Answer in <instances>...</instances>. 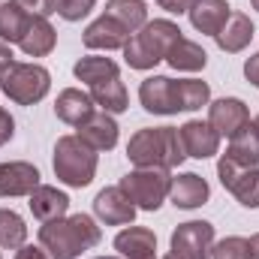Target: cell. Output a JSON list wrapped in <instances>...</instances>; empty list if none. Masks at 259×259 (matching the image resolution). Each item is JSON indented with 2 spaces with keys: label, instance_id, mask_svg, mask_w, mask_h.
Wrapping results in <instances>:
<instances>
[{
  "label": "cell",
  "instance_id": "6da1fadb",
  "mask_svg": "<svg viewBox=\"0 0 259 259\" xmlns=\"http://www.w3.org/2000/svg\"><path fill=\"white\" fill-rule=\"evenodd\" d=\"M100 238L103 232L88 214L58 217L39 226V244L52 253V259H75L81 250L97 247Z\"/></svg>",
  "mask_w": 259,
  "mask_h": 259
},
{
  "label": "cell",
  "instance_id": "7a4b0ae2",
  "mask_svg": "<svg viewBox=\"0 0 259 259\" xmlns=\"http://www.w3.org/2000/svg\"><path fill=\"white\" fill-rule=\"evenodd\" d=\"M127 157L139 169H175L187 154L175 127H148L130 139Z\"/></svg>",
  "mask_w": 259,
  "mask_h": 259
},
{
  "label": "cell",
  "instance_id": "3957f363",
  "mask_svg": "<svg viewBox=\"0 0 259 259\" xmlns=\"http://www.w3.org/2000/svg\"><path fill=\"white\" fill-rule=\"evenodd\" d=\"M175 39H181V27L169 18H154L127 39L124 58L133 69H154L160 61H166V52L175 46Z\"/></svg>",
  "mask_w": 259,
  "mask_h": 259
},
{
  "label": "cell",
  "instance_id": "277c9868",
  "mask_svg": "<svg viewBox=\"0 0 259 259\" xmlns=\"http://www.w3.org/2000/svg\"><path fill=\"white\" fill-rule=\"evenodd\" d=\"M55 175L66 187H88L97 175V151L78 136H61L55 145Z\"/></svg>",
  "mask_w": 259,
  "mask_h": 259
},
{
  "label": "cell",
  "instance_id": "5b68a950",
  "mask_svg": "<svg viewBox=\"0 0 259 259\" xmlns=\"http://www.w3.org/2000/svg\"><path fill=\"white\" fill-rule=\"evenodd\" d=\"M52 88V75L49 69L39 64H9L0 72V91L18 103V106H33L39 103Z\"/></svg>",
  "mask_w": 259,
  "mask_h": 259
},
{
  "label": "cell",
  "instance_id": "8992f818",
  "mask_svg": "<svg viewBox=\"0 0 259 259\" xmlns=\"http://www.w3.org/2000/svg\"><path fill=\"white\" fill-rule=\"evenodd\" d=\"M124 196L136 208L142 211H157L163 205V199L169 196V187H172V175L169 169H136L121 178L118 184Z\"/></svg>",
  "mask_w": 259,
  "mask_h": 259
},
{
  "label": "cell",
  "instance_id": "52a82bcc",
  "mask_svg": "<svg viewBox=\"0 0 259 259\" xmlns=\"http://www.w3.org/2000/svg\"><path fill=\"white\" fill-rule=\"evenodd\" d=\"M214 247V226L205 220L181 223L172 232V256L175 259H208Z\"/></svg>",
  "mask_w": 259,
  "mask_h": 259
},
{
  "label": "cell",
  "instance_id": "ba28073f",
  "mask_svg": "<svg viewBox=\"0 0 259 259\" xmlns=\"http://www.w3.org/2000/svg\"><path fill=\"white\" fill-rule=\"evenodd\" d=\"M217 175H220V184L235 196L244 208H259V169L253 166H238L232 160H220L217 163Z\"/></svg>",
  "mask_w": 259,
  "mask_h": 259
},
{
  "label": "cell",
  "instance_id": "9c48e42d",
  "mask_svg": "<svg viewBox=\"0 0 259 259\" xmlns=\"http://www.w3.org/2000/svg\"><path fill=\"white\" fill-rule=\"evenodd\" d=\"M208 124L217 130V136H238L241 130L250 124V112L241 100L235 97H223V100H214L211 109H208Z\"/></svg>",
  "mask_w": 259,
  "mask_h": 259
},
{
  "label": "cell",
  "instance_id": "30bf717a",
  "mask_svg": "<svg viewBox=\"0 0 259 259\" xmlns=\"http://www.w3.org/2000/svg\"><path fill=\"white\" fill-rule=\"evenodd\" d=\"M139 100L145 112L151 115H178V94H175V78L166 75H151L139 88Z\"/></svg>",
  "mask_w": 259,
  "mask_h": 259
},
{
  "label": "cell",
  "instance_id": "8fae6325",
  "mask_svg": "<svg viewBox=\"0 0 259 259\" xmlns=\"http://www.w3.org/2000/svg\"><path fill=\"white\" fill-rule=\"evenodd\" d=\"M94 214L109 226H127L136 217V205L124 196L121 187H106L94 199Z\"/></svg>",
  "mask_w": 259,
  "mask_h": 259
},
{
  "label": "cell",
  "instance_id": "7c38bea8",
  "mask_svg": "<svg viewBox=\"0 0 259 259\" xmlns=\"http://www.w3.org/2000/svg\"><path fill=\"white\" fill-rule=\"evenodd\" d=\"M39 187V169L33 163L15 160L0 163V196H30Z\"/></svg>",
  "mask_w": 259,
  "mask_h": 259
},
{
  "label": "cell",
  "instance_id": "4fadbf2b",
  "mask_svg": "<svg viewBox=\"0 0 259 259\" xmlns=\"http://www.w3.org/2000/svg\"><path fill=\"white\" fill-rule=\"evenodd\" d=\"M181 136V145H184V154L196 157V160H208L220 151V136L211 124H202V121H187L184 127L178 130Z\"/></svg>",
  "mask_w": 259,
  "mask_h": 259
},
{
  "label": "cell",
  "instance_id": "5bb4252c",
  "mask_svg": "<svg viewBox=\"0 0 259 259\" xmlns=\"http://www.w3.org/2000/svg\"><path fill=\"white\" fill-rule=\"evenodd\" d=\"M127 39H130V30L121 24V21H115L112 15L97 18V21L88 24V30H84V46H88V49L115 52V49H124Z\"/></svg>",
  "mask_w": 259,
  "mask_h": 259
},
{
  "label": "cell",
  "instance_id": "9a60e30c",
  "mask_svg": "<svg viewBox=\"0 0 259 259\" xmlns=\"http://www.w3.org/2000/svg\"><path fill=\"white\" fill-rule=\"evenodd\" d=\"M84 145H91L94 151H112L118 145V124L109 112H94L75 133Z\"/></svg>",
  "mask_w": 259,
  "mask_h": 259
},
{
  "label": "cell",
  "instance_id": "2e32d148",
  "mask_svg": "<svg viewBox=\"0 0 259 259\" xmlns=\"http://www.w3.org/2000/svg\"><path fill=\"white\" fill-rule=\"evenodd\" d=\"M55 115L69 127H81L94 115V100H91V94H84L78 88H66L55 103Z\"/></svg>",
  "mask_w": 259,
  "mask_h": 259
},
{
  "label": "cell",
  "instance_id": "e0dca14e",
  "mask_svg": "<svg viewBox=\"0 0 259 259\" xmlns=\"http://www.w3.org/2000/svg\"><path fill=\"white\" fill-rule=\"evenodd\" d=\"M214 39H217V46H220L226 55H235V52L247 49L250 39H253V21H250V15H244V12H232V15L226 18V24L217 30Z\"/></svg>",
  "mask_w": 259,
  "mask_h": 259
},
{
  "label": "cell",
  "instance_id": "ac0fdd59",
  "mask_svg": "<svg viewBox=\"0 0 259 259\" xmlns=\"http://www.w3.org/2000/svg\"><path fill=\"white\" fill-rule=\"evenodd\" d=\"M208 181L199 178L196 172H184L178 178H172V187H169V199L175 208H199L208 202Z\"/></svg>",
  "mask_w": 259,
  "mask_h": 259
},
{
  "label": "cell",
  "instance_id": "d6986e66",
  "mask_svg": "<svg viewBox=\"0 0 259 259\" xmlns=\"http://www.w3.org/2000/svg\"><path fill=\"white\" fill-rule=\"evenodd\" d=\"M115 250L124 259H151L157 256V235L145 226H130L124 232H118L115 238Z\"/></svg>",
  "mask_w": 259,
  "mask_h": 259
},
{
  "label": "cell",
  "instance_id": "ffe728a7",
  "mask_svg": "<svg viewBox=\"0 0 259 259\" xmlns=\"http://www.w3.org/2000/svg\"><path fill=\"white\" fill-rule=\"evenodd\" d=\"M232 15L229 3L226 0H196L190 6V21L199 33H208V36H217V30L226 24V18Z\"/></svg>",
  "mask_w": 259,
  "mask_h": 259
},
{
  "label": "cell",
  "instance_id": "44dd1931",
  "mask_svg": "<svg viewBox=\"0 0 259 259\" xmlns=\"http://www.w3.org/2000/svg\"><path fill=\"white\" fill-rule=\"evenodd\" d=\"M30 211H33V217L36 220H42V223H49V220H58V217H64L66 208H69V196L61 193L58 187H49V184H39L33 193H30Z\"/></svg>",
  "mask_w": 259,
  "mask_h": 259
},
{
  "label": "cell",
  "instance_id": "7402d4cb",
  "mask_svg": "<svg viewBox=\"0 0 259 259\" xmlns=\"http://www.w3.org/2000/svg\"><path fill=\"white\" fill-rule=\"evenodd\" d=\"M55 42H58L55 27H52L46 18H36V15H33L18 46H21V52H24V55H30V58H46V55H52Z\"/></svg>",
  "mask_w": 259,
  "mask_h": 259
},
{
  "label": "cell",
  "instance_id": "603a6c76",
  "mask_svg": "<svg viewBox=\"0 0 259 259\" xmlns=\"http://www.w3.org/2000/svg\"><path fill=\"white\" fill-rule=\"evenodd\" d=\"M223 157L238 163V166H250V169L259 166V133L253 130V124H247L238 136L229 139V148Z\"/></svg>",
  "mask_w": 259,
  "mask_h": 259
},
{
  "label": "cell",
  "instance_id": "cb8c5ba5",
  "mask_svg": "<svg viewBox=\"0 0 259 259\" xmlns=\"http://www.w3.org/2000/svg\"><path fill=\"white\" fill-rule=\"evenodd\" d=\"M91 100L103 109V112H109V115H121V112H127V88H124V81H121V75L118 78H109V81H100V84H91Z\"/></svg>",
  "mask_w": 259,
  "mask_h": 259
},
{
  "label": "cell",
  "instance_id": "d4e9b609",
  "mask_svg": "<svg viewBox=\"0 0 259 259\" xmlns=\"http://www.w3.org/2000/svg\"><path fill=\"white\" fill-rule=\"evenodd\" d=\"M166 61L172 69H184V72H196V69H205L208 64V55H205V49L202 46H196L190 39H175V46L166 52Z\"/></svg>",
  "mask_w": 259,
  "mask_h": 259
},
{
  "label": "cell",
  "instance_id": "484cf974",
  "mask_svg": "<svg viewBox=\"0 0 259 259\" xmlns=\"http://www.w3.org/2000/svg\"><path fill=\"white\" fill-rule=\"evenodd\" d=\"M106 15H112L115 21H121L130 33L142 30L148 24V6H145V0H109L106 3Z\"/></svg>",
  "mask_w": 259,
  "mask_h": 259
},
{
  "label": "cell",
  "instance_id": "4316f807",
  "mask_svg": "<svg viewBox=\"0 0 259 259\" xmlns=\"http://www.w3.org/2000/svg\"><path fill=\"white\" fill-rule=\"evenodd\" d=\"M30 18H33V15H27L21 6L3 3V6H0V39L9 42V46H12V42H21V36H24Z\"/></svg>",
  "mask_w": 259,
  "mask_h": 259
},
{
  "label": "cell",
  "instance_id": "83f0119b",
  "mask_svg": "<svg viewBox=\"0 0 259 259\" xmlns=\"http://www.w3.org/2000/svg\"><path fill=\"white\" fill-rule=\"evenodd\" d=\"M75 78L78 81H88V84H100V81H109V78H118V64L112 58H81L78 64L72 66Z\"/></svg>",
  "mask_w": 259,
  "mask_h": 259
},
{
  "label": "cell",
  "instance_id": "f1b7e54d",
  "mask_svg": "<svg viewBox=\"0 0 259 259\" xmlns=\"http://www.w3.org/2000/svg\"><path fill=\"white\" fill-rule=\"evenodd\" d=\"M175 94H178V112H196V109L208 106V100H211V88L199 78L175 81Z\"/></svg>",
  "mask_w": 259,
  "mask_h": 259
},
{
  "label": "cell",
  "instance_id": "f546056e",
  "mask_svg": "<svg viewBox=\"0 0 259 259\" xmlns=\"http://www.w3.org/2000/svg\"><path fill=\"white\" fill-rule=\"evenodd\" d=\"M27 238V226L24 220L9 211V208H0V247L3 250H18Z\"/></svg>",
  "mask_w": 259,
  "mask_h": 259
},
{
  "label": "cell",
  "instance_id": "4dcf8cb0",
  "mask_svg": "<svg viewBox=\"0 0 259 259\" xmlns=\"http://www.w3.org/2000/svg\"><path fill=\"white\" fill-rule=\"evenodd\" d=\"M211 256H214V259H250L247 238L229 235V238H223V241H217V244L211 247Z\"/></svg>",
  "mask_w": 259,
  "mask_h": 259
},
{
  "label": "cell",
  "instance_id": "1f68e13d",
  "mask_svg": "<svg viewBox=\"0 0 259 259\" xmlns=\"http://www.w3.org/2000/svg\"><path fill=\"white\" fill-rule=\"evenodd\" d=\"M94 9V0H58V15L66 21H81Z\"/></svg>",
  "mask_w": 259,
  "mask_h": 259
},
{
  "label": "cell",
  "instance_id": "d6a6232c",
  "mask_svg": "<svg viewBox=\"0 0 259 259\" xmlns=\"http://www.w3.org/2000/svg\"><path fill=\"white\" fill-rule=\"evenodd\" d=\"M15 6H21L27 15H36V18H49L52 12H58V0H12Z\"/></svg>",
  "mask_w": 259,
  "mask_h": 259
},
{
  "label": "cell",
  "instance_id": "836d02e7",
  "mask_svg": "<svg viewBox=\"0 0 259 259\" xmlns=\"http://www.w3.org/2000/svg\"><path fill=\"white\" fill-rule=\"evenodd\" d=\"M12 133H15V121H12V115L0 106V148L12 139Z\"/></svg>",
  "mask_w": 259,
  "mask_h": 259
},
{
  "label": "cell",
  "instance_id": "e575fe53",
  "mask_svg": "<svg viewBox=\"0 0 259 259\" xmlns=\"http://www.w3.org/2000/svg\"><path fill=\"white\" fill-rule=\"evenodd\" d=\"M160 3V9H166V12H190V6H193L196 0H157Z\"/></svg>",
  "mask_w": 259,
  "mask_h": 259
},
{
  "label": "cell",
  "instance_id": "d590c367",
  "mask_svg": "<svg viewBox=\"0 0 259 259\" xmlns=\"http://www.w3.org/2000/svg\"><path fill=\"white\" fill-rule=\"evenodd\" d=\"M244 75H247V81H250V84H256V88H259V52L247 58V64H244Z\"/></svg>",
  "mask_w": 259,
  "mask_h": 259
},
{
  "label": "cell",
  "instance_id": "8d00e7d4",
  "mask_svg": "<svg viewBox=\"0 0 259 259\" xmlns=\"http://www.w3.org/2000/svg\"><path fill=\"white\" fill-rule=\"evenodd\" d=\"M15 259H49V256H46L39 247H33V244H30V247H24V244H21V247H18V253H15Z\"/></svg>",
  "mask_w": 259,
  "mask_h": 259
},
{
  "label": "cell",
  "instance_id": "74e56055",
  "mask_svg": "<svg viewBox=\"0 0 259 259\" xmlns=\"http://www.w3.org/2000/svg\"><path fill=\"white\" fill-rule=\"evenodd\" d=\"M9 64H15V55H12L9 42H3V39H0V72H3Z\"/></svg>",
  "mask_w": 259,
  "mask_h": 259
},
{
  "label": "cell",
  "instance_id": "f35d334b",
  "mask_svg": "<svg viewBox=\"0 0 259 259\" xmlns=\"http://www.w3.org/2000/svg\"><path fill=\"white\" fill-rule=\"evenodd\" d=\"M247 250H250V259H259V232L247 238Z\"/></svg>",
  "mask_w": 259,
  "mask_h": 259
},
{
  "label": "cell",
  "instance_id": "ab89813d",
  "mask_svg": "<svg viewBox=\"0 0 259 259\" xmlns=\"http://www.w3.org/2000/svg\"><path fill=\"white\" fill-rule=\"evenodd\" d=\"M253 130H256V133H259V115H256V118H253Z\"/></svg>",
  "mask_w": 259,
  "mask_h": 259
},
{
  "label": "cell",
  "instance_id": "60d3db41",
  "mask_svg": "<svg viewBox=\"0 0 259 259\" xmlns=\"http://www.w3.org/2000/svg\"><path fill=\"white\" fill-rule=\"evenodd\" d=\"M250 3H253V9H256V12H259V0H250Z\"/></svg>",
  "mask_w": 259,
  "mask_h": 259
},
{
  "label": "cell",
  "instance_id": "b9f144b4",
  "mask_svg": "<svg viewBox=\"0 0 259 259\" xmlns=\"http://www.w3.org/2000/svg\"><path fill=\"white\" fill-rule=\"evenodd\" d=\"M97 259H121V256H97Z\"/></svg>",
  "mask_w": 259,
  "mask_h": 259
},
{
  "label": "cell",
  "instance_id": "7bdbcfd3",
  "mask_svg": "<svg viewBox=\"0 0 259 259\" xmlns=\"http://www.w3.org/2000/svg\"><path fill=\"white\" fill-rule=\"evenodd\" d=\"M166 259H175V256H172V253H169V256H166Z\"/></svg>",
  "mask_w": 259,
  "mask_h": 259
},
{
  "label": "cell",
  "instance_id": "ee69618b",
  "mask_svg": "<svg viewBox=\"0 0 259 259\" xmlns=\"http://www.w3.org/2000/svg\"><path fill=\"white\" fill-rule=\"evenodd\" d=\"M151 259H157V256H151Z\"/></svg>",
  "mask_w": 259,
  "mask_h": 259
}]
</instances>
